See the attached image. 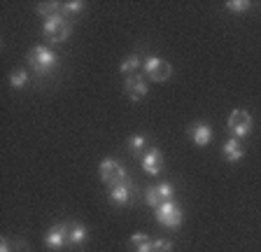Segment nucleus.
Here are the masks:
<instances>
[{
	"label": "nucleus",
	"mask_w": 261,
	"mask_h": 252,
	"mask_svg": "<svg viewBox=\"0 0 261 252\" xmlns=\"http://www.w3.org/2000/svg\"><path fill=\"white\" fill-rule=\"evenodd\" d=\"M28 66L38 72V77H44L49 72H54L56 66H59V56H56L54 49H49L47 44H35L26 56Z\"/></svg>",
	"instance_id": "f257e3e1"
},
{
	"label": "nucleus",
	"mask_w": 261,
	"mask_h": 252,
	"mask_svg": "<svg viewBox=\"0 0 261 252\" xmlns=\"http://www.w3.org/2000/svg\"><path fill=\"white\" fill-rule=\"evenodd\" d=\"M42 35L49 44H59V42H65V40L72 35V23L68 21L63 12L54 14V17L44 19L42 23Z\"/></svg>",
	"instance_id": "f03ea898"
},
{
	"label": "nucleus",
	"mask_w": 261,
	"mask_h": 252,
	"mask_svg": "<svg viewBox=\"0 0 261 252\" xmlns=\"http://www.w3.org/2000/svg\"><path fill=\"white\" fill-rule=\"evenodd\" d=\"M142 70H145L147 80H152V82H166L173 77V66L161 56H147L142 61Z\"/></svg>",
	"instance_id": "7ed1b4c3"
},
{
	"label": "nucleus",
	"mask_w": 261,
	"mask_h": 252,
	"mask_svg": "<svg viewBox=\"0 0 261 252\" xmlns=\"http://www.w3.org/2000/svg\"><path fill=\"white\" fill-rule=\"evenodd\" d=\"M154 217H156V222L161 226H166V229H177L179 224H182V219H185V213H182V208H179L177 203L173 201H166L161 203L159 208H154Z\"/></svg>",
	"instance_id": "20e7f679"
},
{
	"label": "nucleus",
	"mask_w": 261,
	"mask_h": 252,
	"mask_svg": "<svg viewBox=\"0 0 261 252\" xmlns=\"http://www.w3.org/2000/svg\"><path fill=\"white\" fill-rule=\"evenodd\" d=\"M98 175H100V180H103L108 187H114V185H119V182L128 180V173H126L124 166H121L117 159H110V157L100 161V166H98Z\"/></svg>",
	"instance_id": "39448f33"
},
{
	"label": "nucleus",
	"mask_w": 261,
	"mask_h": 252,
	"mask_svg": "<svg viewBox=\"0 0 261 252\" xmlns=\"http://www.w3.org/2000/svg\"><path fill=\"white\" fill-rule=\"evenodd\" d=\"M228 131H231V136L238 138V140H243V138H247L252 133V126H254V121H252V115L247 112V110H233L231 115H228Z\"/></svg>",
	"instance_id": "423d86ee"
},
{
	"label": "nucleus",
	"mask_w": 261,
	"mask_h": 252,
	"mask_svg": "<svg viewBox=\"0 0 261 252\" xmlns=\"http://www.w3.org/2000/svg\"><path fill=\"white\" fill-rule=\"evenodd\" d=\"M68 231H70V222H63V224H54L51 229L44 234V245L49 250H63L65 245H70L68 241Z\"/></svg>",
	"instance_id": "0eeeda50"
},
{
	"label": "nucleus",
	"mask_w": 261,
	"mask_h": 252,
	"mask_svg": "<svg viewBox=\"0 0 261 252\" xmlns=\"http://www.w3.org/2000/svg\"><path fill=\"white\" fill-rule=\"evenodd\" d=\"M124 91H126V96H128L133 103L136 100H142L147 96V91H149V84H147V77H142V75H130V77H126V82H124Z\"/></svg>",
	"instance_id": "6e6552de"
},
{
	"label": "nucleus",
	"mask_w": 261,
	"mask_h": 252,
	"mask_svg": "<svg viewBox=\"0 0 261 252\" xmlns=\"http://www.w3.org/2000/svg\"><path fill=\"white\" fill-rule=\"evenodd\" d=\"M140 166H142V170H145L147 175H159L163 170V154H161V149H156V147H152V149H147V152H142V157H140Z\"/></svg>",
	"instance_id": "1a4fd4ad"
},
{
	"label": "nucleus",
	"mask_w": 261,
	"mask_h": 252,
	"mask_svg": "<svg viewBox=\"0 0 261 252\" xmlns=\"http://www.w3.org/2000/svg\"><path fill=\"white\" fill-rule=\"evenodd\" d=\"M130 198H133V185H130V180L110 187V203L112 206H126Z\"/></svg>",
	"instance_id": "9d476101"
},
{
	"label": "nucleus",
	"mask_w": 261,
	"mask_h": 252,
	"mask_svg": "<svg viewBox=\"0 0 261 252\" xmlns=\"http://www.w3.org/2000/svg\"><path fill=\"white\" fill-rule=\"evenodd\" d=\"M189 136H191V140H194L198 147H205V145L212 143V129L207 124H203V121H196V124H191Z\"/></svg>",
	"instance_id": "9b49d317"
},
{
	"label": "nucleus",
	"mask_w": 261,
	"mask_h": 252,
	"mask_svg": "<svg viewBox=\"0 0 261 252\" xmlns=\"http://www.w3.org/2000/svg\"><path fill=\"white\" fill-rule=\"evenodd\" d=\"M222 152H224V157H226V161H231V164H236V161H240L243 159V154H245V149H243V145H240V140L238 138H228L226 143H224V147H222Z\"/></svg>",
	"instance_id": "f8f14e48"
},
{
	"label": "nucleus",
	"mask_w": 261,
	"mask_h": 252,
	"mask_svg": "<svg viewBox=\"0 0 261 252\" xmlns=\"http://www.w3.org/2000/svg\"><path fill=\"white\" fill-rule=\"evenodd\" d=\"M89 238V229L80 222H70V231H68V241L70 245H82Z\"/></svg>",
	"instance_id": "ddd939ff"
},
{
	"label": "nucleus",
	"mask_w": 261,
	"mask_h": 252,
	"mask_svg": "<svg viewBox=\"0 0 261 252\" xmlns=\"http://www.w3.org/2000/svg\"><path fill=\"white\" fill-rule=\"evenodd\" d=\"M138 68H142V59L138 54H128L124 61H121L119 70H121V75L124 77H130V75H136Z\"/></svg>",
	"instance_id": "4468645a"
},
{
	"label": "nucleus",
	"mask_w": 261,
	"mask_h": 252,
	"mask_svg": "<svg viewBox=\"0 0 261 252\" xmlns=\"http://www.w3.org/2000/svg\"><path fill=\"white\" fill-rule=\"evenodd\" d=\"M130 245H133V252H154L152 238L147 234H133L130 236Z\"/></svg>",
	"instance_id": "2eb2a0df"
},
{
	"label": "nucleus",
	"mask_w": 261,
	"mask_h": 252,
	"mask_svg": "<svg viewBox=\"0 0 261 252\" xmlns=\"http://www.w3.org/2000/svg\"><path fill=\"white\" fill-rule=\"evenodd\" d=\"M28 70L26 68H16V70H12V75H10V87L12 89H23L28 84Z\"/></svg>",
	"instance_id": "dca6fc26"
},
{
	"label": "nucleus",
	"mask_w": 261,
	"mask_h": 252,
	"mask_svg": "<svg viewBox=\"0 0 261 252\" xmlns=\"http://www.w3.org/2000/svg\"><path fill=\"white\" fill-rule=\"evenodd\" d=\"M84 3L82 0H68V3H61V12H63L65 17H72V14H82L84 12Z\"/></svg>",
	"instance_id": "f3484780"
},
{
	"label": "nucleus",
	"mask_w": 261,
	"mask_h": 252,
	"mask_svg": "<svg viewBox=\"0 0 261 252\" xmlns=\"http://www.w3.org/2000/svg\"><path fill=\"white\" fill-rule=\"evenodd\" d=\"M154 189H156V194H159V198H161V203L173 201V196H175V187L170 185V182H161V185H156Z\"/></svg>",
	"instance_id": "a211bd4d"
},
{
	"label": "nucleus",
	"mask_w": 261,
	"mask_h": 252,
	"mask_svg": "<svg viewBox=\"0 0 261 252\" xmlns=\"http://www.w3.org/2000/svg\"><path fill=\"white\" fill-rule=\"evenodd\" d=\"M61 12V5L59 3H42V5H38V14L44 19L49 17H54V14H59Z\"/></svg>",
	"instance_id": "6ab92c4d"
},
{
	"label": "nucleus",
	"mask_w": 261,
	"mask_h": 252,
	"mask_svg": "<svg viewBox=\"0 0 261 252\" xmlns=\"http://www.w3.org/2000/svg\"><path fill=\"white\" fill-rule=\"evenodd\" d=\"M145 145H147V136H142V133H136V136L128 138L130 152H140V149H145Z\"/></svg>",
	"instance_id": "aec40b11"
},
{
	"label": "nucleus",
	"mask_w": 261,
	"mask_h": 252,
	"mask_svg": "<svg viewBox=\"0 0 261 252\" xmlns=\"http://www.w3.org/2000/svg\"><path fill=\"white\" fill-rule=\"evenodd\" d=\"M250 3H247V0H228L226 3V10L228 12H236V14H243V12H247L250 10Z\"/></svg>",
	"instance_id": "412c9836"
},
{
	"label": "nucleus",
	"mask_w": 261,
	"mask_h": 252,
	"mask_svg": "<svg viewBox=\"0 0 261 252\" xmlns=\"http://www.w3.org/2000/svg\"><path fill=\"white\" fill-rule=\"evenodd\" d=\"M152 250L154 252H173V241L156 238V241H152Z\"/></svg>",
	"instance_id": "4be33fe9"
},
{
	"label": "nucleus",
	"mask_w": 261,
	"mask_h": 252,
	"mask_svg": "<svg viewBox=\"0 0 261 252\" xmlns=\"http://www.w3.org/2000/svg\"><path fill=\"white\" fill-rule=\"evenodd\" d=\"M145 203L147 206H152V208H159V206H161V198H159V194H156V189H147L145 192Z\"/></svg>",
	"instance_id": "5701e85b"
},
{
	"label": "nucleus",
	"mask_w": 261,
	"mask_h": 252,
	"mask_svg": "<svg viewBox=\"0 0 261 252\" xmlns=\"http://www.w3.org/2000/svg\"><path fill=\"white\" fill-rule=\"evenodd\" d=\"M0 252H14V250H12V241H10V238H3V241H0Z\"/></svg>",
	"instance_id": "b1692460"
}]
</instances>
